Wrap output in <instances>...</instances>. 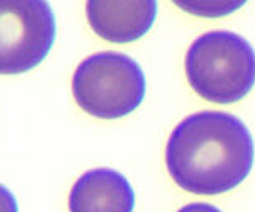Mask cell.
<instances>
[{
  "mask_svg": "<svg viewBox=\"0 0 255 212\" xmlns=\"http://www.w3.org/2000/svg\"><path fill=\"white\" fill-rule=\"evenodd\" d=\"M154 0H88L86 18L103 40L129 43L149 32L156 20Z\"/></svg>",
  "mask_w": 255,
  "mask_h": 212,
  "instance_id": "5b68a950",
  "label": "cell"
},
{
  "mask_svg": "<svg viewBox=\"0 0 255 212\" xmlns=\"http://www.w3.org/2000/svg\"><path fill=\"white\" fill-rule=\"evenodd\" d=\"M177 212H222V211L207 203H191L186 204L184 208H181Z\"/></svg>",
  "mask_w": 255,
  "mask_h": 212,
  "instance_id": "ba28073f",
  "label": "cell"
},
{
  "mask_svg": "<svg viewBox=\"0 0 255 212\" xmlns=\"http://www.w3.org/2000/svg\"><path fill=\"white\" fill-rule=\"evenodd\" d=\"M68 209L70 212H132L134 191L118 171L91 169L73 184Z\"/></svg>",
  "mask_w": 255,
  "mask_h": 212,
  "instance_id": "8992f818",
  "label": "cell"
},
{
  "mask_svg": "<svg viewBox=\"0 0 255 212\" xmlns=\"http://www.w3.org/2000/svg\"><path fill=\"white\" fill-rule=\"evenodd\" d=\"M71 92L85 113L101 119H118L142 103L146 77L139 63L128 55L100 52L76 67Z\"/></svg>",
  "mask_w": 255,
  "mask_h": 212,
  "instance_id": "3957f363",
  "label": "cell"
},
{
  "mask_svg": "<svg viewBox=\"0 0 255 212\" xmlns=\"http://www.w3.org/2000/svg\"><path fill=\"white\" fill-rule=\"evenodd\" d=\"M55 15L45 0L0 3V72L18 75L43 62L53 47Z\"/></svg>",
  "mask_w": 255,
  "mask_h": 212,
  "instance_id": "277c9868",
  "label": "cell"
},
{
  "mask_svg": "<svg viewBox=\"0 0 255 212\" xmlns=\"http://www.w3.org/2000/svg\"><path fill=\"white\" fill-rule=\"evenodd\" d=\"M254 164V139L237 116L201 111L176 126L166 146V166L181 189L216 196L237 188Z\"/></svg>",
  "mask_w": 255,
  "mask_h": 212,
  "instance_id": "6da1fadb",
  "label": "cell"
},
{
  "mask_svg": "<svg viewBox=\"0 0 255 212\" xmlns=\"http://www.w3.org/2000/svg\"><path fill=\"white\" fill-rule=\"evenodd\" d=\"M191 88L212 103H236L255 85V52L239 33L212 30L191 43L186 53Z\"/></svg>",
  "mask_w": 255,
  "mask_h": 212,
  "instance_id": "7a4b0ae2",
  "label": "cell"
},
{
  "mask_svg": "<svg viewBox=\"0 0 255 212\" xmlns=\"http://www.w3.org/2000/svg\"><path fill=\"white\" fill-rule=\"evenodd\" d=\"M182 10L201 17H222L241 8L244 2H222V0H192V2H176Z\"/></svg>",
  "mask_w": 255,
  "mask_h": 212,
  "instance_id": "52a82bcc",
  "label": "cell"
}]
</instances>
